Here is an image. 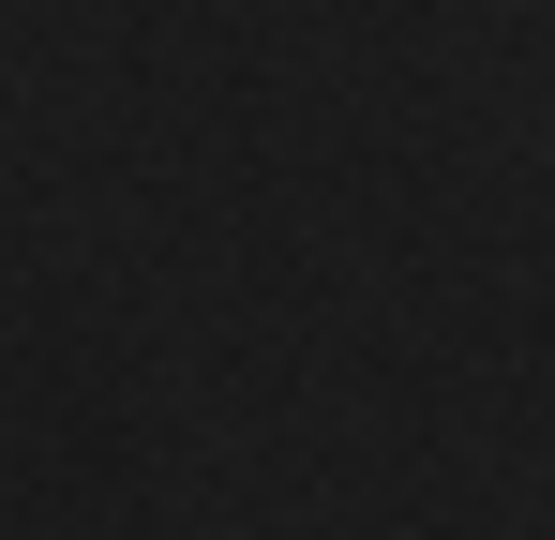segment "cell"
Wrapping results in <instances>:
<instances>
[]
</instances>
